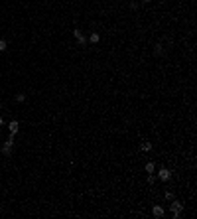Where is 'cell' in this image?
Returning a JSON list of instances; mask_svg holds the SVG:
<instances>
[{"mask_svg": "<svg viewBox=\"0 0 197 219\" xmlns=\"http://www.w3.org/2000/svg\"><path fill=\"white\" fill-rule=\"evenodd\" d=\"M2 125H4V119H2V117H0V126H2Z\"/></svg>", "mask_w": 197, "mask_h": 219, "instance_id": "obj_15", "label": "cell"}, {"mask_svg": "<svg viewBox=\"0 0 197 219\" xmlns=\"http://www.w3.org/2000/svg\"><path fill=\"white\" fill-rule=\"evenodd\" d=\"M156 180H158V176H156V174H148V184H154Z\"/></svg>", "mask_w": 197, "mask_h": 219, "instance_id": "obj_11", "label": "cell"}, {"mask_svg": "<svg viewBox=\"0 0 197 219\" xmlns=\"http://www.w3.org/2000/svg\"><path fill=\"white\" fill-rule=\"evenodd\" d=\"M79 2H81V0H79Z\"/></svg>", "mask_w": 197, "mask_h": 219, "instance_id": "obj_17", "label": "cell"}, {"mask_svg": "<svg viewBox=\"0 0 197 219\" xmlns=\"http://www.w3.org/2000/svg\"><path fill=\"white\" fill-rule=\"evenodd\" d=\"M152 215H154V217H164V207H162V205H154V207H152Z\"/></svg>", "mask_w": 197, "mask_h": 219, "instance_id": "obj_5", "label": "cell"}, {"mask_svg": "<svg viewBox=\"0 0 197 219\" xmlns=\"http://www.w3.org/2000/svg\"><path fill=\"white\" fill-rule=\"evenodd\" d=\"M16 101H18V103H24V101H26V93H18L16 95Z\"/></svg>", "mask_w": 197, "mask_h": 219, "instance_id": "obj_10", "label": "cell"}, {"mask_svg": "<svg viewBox=\"0 0 197 219\" xmlns=\"http://www.w3.org/2000/svg\"><path fill=\"white\" fill-rule=\"evenodd\" d=\"M73 36H75V40H77L79 46H87V38L83 36V32H81V30H75V32H73Z\"/></svg>", "mask_w": 197, "mask_h": 219, "instance_id": "obj_3", "label": "cell"}, {"mask_svg": "<svg viewBox=\"0 0 197 219\" xmlns=\"http://www.w3.org/2000/svg\"><path fill=\"white\" fill-rule=\"evenodd\" d=\"M158 178L162 180V182H168V180L171 178V172L170 170H168V168H160V170H158V174H156Z\"/></svg>", "mask_w": 197, "mask_h": 219, "instance_id": "obj_2", "label": "cell"}, {"mask_svg": "<svg viewBox=\"0 0 197 219\" xmlns=\"http://www.w3.org/2000/svg\"><path fill=\"white\" fill-rule=\"evenodd\" d=\"M10 152H12V148H6V146H2V154H4V156H10Z\"/></svg>", "mask_w": 197, "mask_h": 219, "instance_id": "obj_13", "label": "cell"}, {"mask_svg": "<svg viewBox=\"0 0 197 219\" xmlns=\"http://www.w3.org/2000/svg\"><path fill=\"white\" fill-rule=\"evenodd\" d=\"M142 2H146V4H148V2H152V0H142Z\"/></svg>", "mask_w": 197, "mask_h": 219, "instance_id": "obj_16", "label": "cell"}, {"mask_svg": "<svg viewBox=\"0 0 197 219\" xmlns=\"http://www.w3.org/2000/svg\"><path fill=\"white\" fill-rule=\"evenodd\" d=\"M6 47H8L6 40H0V52H6Z\"/></svg>", "mask_w": 197, "mask_h": 219, "instance_id": "obj_12", "label": "cell"}, {"mask_svg": "<svg viewBox=\"0 0 197 219\" xmlns=\"http://www.w3.org/2000/svg\"><path fill=\"white\" fill-rule=\"evenodd\" d=\"M166 199H168V201H171V199H173V192H170V190H168V192H166Z\"/></svg>", "mask_w": 197, "mask_h": 219, "instance_id": "obj_14", "label": "cell"}, {"mask_svg": "<svg viewBox=\"0 0 197 219\" xmlns=\"http://www.w3.org/2000/svg\"><path fill=\"white\" fill-rule=\"evenodd\" d=\"M144 170H146V174H154L156 172V164H154V162H146Z\"/></svg>", "mask_w": 197, "mask_h": 219, "instance_id": "obj_6", "label": "cell"}, {"mask_svg": "<svg viewBox=\"0 0 197 219\" xmlns=\"http://www.w3.org/2000/svg\"><path fill=\"white\" fill-rule=\"evenodd\" d=\"M8 130H10V134H16L20 130V122L18 120H10L8 122Z\"/></svg>", "mask_w": 197, "mask_h": 219, "instance_id": "obj_4", "label": "cell"}, {"mask_svg": "<svg viewBox=\"0 0 197 219\" xmlns=\"http://www.w3.org/2000/svg\"><path fill=\"white\" fill-rule=\"evenodd\" d=\"M89 42H91V44H98V42H101V36H98V32H91V36H89Z\"/></svg>", "mask_w": 197, "mask_h": 219, "instance_id": "obj_7", "label": "cell"}, {"mask_svg": "<svg viewBox=\"0 0 197 219\" xmlns=\"http://www.w3.org/2000/svg\"><path fill=\"white\" fill-rule=\"evenodd\" d=\"M170 209H171V213H173V217H176V219L183 213V205H181V201H177L176 198L170 201Z\"/></svg>", "mask_w": 197, "mask_h": 219, "instance_id": "obj_1", "label": "cell"}, {"mask_svg": "<svg viewBox=\"0 0 197 219\" xmlns=\"http://www.w3.org/2000/svg\"><path fill=\"white\" fill-rule=\"evenodd\" d=\"M140 150H144V152H150V150H152V142H148V140H144V142L140 144Z\"/></svg>", "mask_w": 197, "mask_h": 219, "instance_id": "obj_8", "label": "cell"}, {"mask_svg": "<svg viewBox=\"0 0 197 219\" xmlns=\"http://www.w3.org/2000/svg\"><path fill=\"white\" fill-rule=\"evenodd\" d=\"M162 52H164V46H162V44H156V47H154V53H156V55H162Z\"/></svg>", "mask_w": 197, "mask_h": 219, "instance_id": "obj_9", "label": "cell"}]
</instances>
